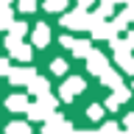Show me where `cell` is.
Segmentation results:
<instances>
[{"label":"cell","mask_w":134,"mask_h":134,"mask_svg":"<svg viewBox=\"0 0 134 134\" xmlns=\"http://www.w3.org/2000/svg\"><path fill=\"white\" fill-rule=\"evenodd\" d=\"M62 25L70 28V31H84L92 25V14H87V8H75V11H67L62 17Z\"/></svg>","instance_id":"3957f363"},{"label":"cell","mask_w":134,"mask_h":134,"mask_svg":"<svg viewBox=\"0 0 134 134\" xmlns=\"http://www.w3.org/2000/svg\"><path fill=\"white\" fill-rule=\"evenodd\" d=\"M84 87H87V84H84V78H78V75H70V78H64V84H62V90H59V98L70 103V100H73L78 92H84Z\"/></svg>","instance_id":"277c9868"},{"label":"cell","mask_w":134,"mask_h":134,"mask_svg":"<svg viewBox=\"0 0 134 134\" xmlns=\"http://www.w3.org/2000/svg\"><path fill=\"white\" fill-rule=\"evenodd\" d=\"M42 134H73V126H70V123L64 120V117H62V115L56 112V115L50 117L48 123H45V129H42Z\"/></svg>","instance_id":"8992f818"},{"label":"cell","mask_w":134,"mask_h":134,"mask_svg":"<svg viewBox=\"0 0 134 134\" xmlns=\"http://www.w3.org/2000/svg\"><path fill=\"white\" fill-rule=\"evenodd\" d=\"M73 56L75 59H90L92 56V42L90 39H78V42H75V48H73Z\"/></svg>","instance_id":"4fadbf2b"},{"label":"cell","mask_w":134,"mask_h":134,"mask_svg":"<svg viewBox=\"0 0 134 134\" xmlns=\"http://www.w3.org/2000/svg\"><path fill=\"white\" fill-rule=\"evenodd\" d=\"M75 3H78V8H87V6L92 3V0H75Z\"/></svg>","instance_id":"83f0119b"},{"label":"cell","mask_w":134,"mask_h":134,"mask_svg":"<svg viewBox=\"0 0 134 134\" xmlns=\"http://www.w3.org/2000/svg\"><path fill=\"white\" fill-rule=\"evenodd\" d=\"M126 129H129V134H134V112L126 117Z\"/></svg>","instance_id":"484cf974"},{"label":"cell","mask_w":134,"mask_h":134,"mask_svg":"<svg viewBox=\"0 0 134 134\" xmlns=\"http://www.w3.org/2000/svg\"><path fill=\"white\" fill-rule=\"evenodd\" d=\"M59 42H62L64 48H70V50H73V48H75V42H78V39H73V36H67V34H64V36H62Z\"/></svg>","instance_id":"d4e9b609"},{"label":"cell","mask_w":134,"mask_h":134,"mask_svg":"<svg viewBox=\"0 0 134 134\" xmlns=\"http://www.w3.org/2000/svg\"><path fill=\"white\" fill-rule=\"evenodd\" d=\"M131 20H134V0H131V3H129V6H126L123 11H120V14L115 17V23H112V25H115L117 31H123V28H126L129 23H131Z\"/></svg>","instance_id":"30bf717a"},{"label":"cell","mask_w":134,"mask_h":134,"mask_svg":"<svg viewBox=\"0 0 134 134\" xmlns=\"http://www.w3.org/2000/svg\"><path fill=\"white\" fill-rule=\"evenodd\" d=\"M112 50H115V59H117V64H120V70L134 75V56H131L129 39H112Z\"/></svg>","instance_id":"7a4b0ae2"},{"label":"cell","mask_w":134,"mask_h":134,"mask_svg":"<svg viewBox=\"0 0 134 134\" xmlns=\"http://www.w3.org/2000/svg\"><path fill=\"white\" fill-rule=\"evenodd\" d=\"M131 87H134V84H131Z\"/></svg>","instance_id":"4dcf8cb0"},{"label":"cell","mask_w":134,"mask_h":134,"mask_svg":"<svg viewBox=\"0 0 134 134\" xmlns=\"http://www.w3.org/2000/svg\"><path fill=\"white\" fill-rule=\"evenodd\" d=\"M34 78H36V70L34 67H17L14 73L8 75V81L14 84V87H28Z\"/></svg>","instance_id":"ba28073f"},{"label":"cell","mask_w":134,"mask_h":134,"mask_svg":"<svg viewBox=\"0 0 134 134\" xmlns=\"http://www.w3.org/2000/svg\"><path fill=\"white\" fill-rule=\"evenodd\" d=\"M115 11V0H100V14L106 17V14H112Z\"/></svg>","instance_id":"603a6c76"},{"label":"cell","mask_w":134,"mask_h":134,"mask_svg":"<svg viewBox=\"0 0 134 134\" xmlns=\"http://www.w3.org/2000/svg\"><path fill=\"white\" fill-rule=\"evenodd\" d=\"M0 3H3V6H8V3H11V0H0Z\"/></svg>","instance_id":"f546056e"},{"label":"cell","mask_w":134,"mask_h":134,"mask_svg":"<svg viewBox=\"0 0 134 134\" xmlns=\"http://www.w3.org/2000/svg\"><path fill=\"white\" fill-rule=\"evenodd\" d=\"M0 73L6 75V78H8L11 73H14V70H11V59H3V62H0Z\"/></svg>","instance_id":"cb8c5ba5"},{"label":"cell","mask_w":134,"mask_h":134,"mask_svg":"<svg viewBox=\"0 0 134 134\" xmlns=\"http://www.w3.org/2000/svg\"><path fill=\"white\" fill-rule=\"evenodd\" d=\"M31 42L36 45V48H45V45L50 42V28L45 23H39L36 28H34V34H31Z\"/></svg>","instance_id":"9c48e42d"},{"label":"cell","mask_w":134,"mask_h":134,"mask_svg":"<svg viewBox=\"0 0 134 134\" xmlns=\"http://www.w3.org/2000/svg\"><path fill=\"white\" fill-rule=\"evenodd\" d=\"M87 70H90L92 75H98V78H100V75L109 70V59L103 56V53H98V50H92V56L87 59Z\"/></svg>","instance_id":"52a82bcc"},{"label":"cell","mask_w":134,"mask_h":134,"mask_svg":"<svg viewBox=\"0 0 134 134\" xmlns=\"http://www.w3.org/2000/svg\"><path fill=\"white\" fill-rule=\"evenodd\" d=\"M25 34H28V25H25V23H14V28L8 31V36H11V39H17V42H20V39H23V36H25Z\"/></svg>","instance_id":"2e32d148"},{"label":"cell","mask_w":134,"mask_h":134,"mask_svg":"<svg viewBox=\"0 0 134 134\" xmlns=\"http://www.w3.org/2000/svg\"><path fill=\"white\" fill-rule=\"evenodd\" d=\"M8 48V53H11V59H20V62H31V45H25V42H17L11 39V36H6V42H3Z\"/></svg>","instance_id":"5b68a950"},{"label":"cell","mask_w":134,"mask_h":134,"mask_svg":"<svg viewBox=\"0 0 134 134\" xmlns=\"http://www.w3.org/2000/svg\"><path fill=\"white\" fill-rule=\"evenodd\" d=\"M28 90H31V95H36V98H42V95H50V84H48V78H42V75H36L31 84H28Z\"/></svg>","instance_id":"7c38bea8"},{"label":"cell","mask_w":134,"mask_h":134,"mask_svg":"<svg viewBox=\"0 0 134 134\" xmlns=\"http://www.w3.org/2000/svg\"><path fill=\"white\" fill-rule=\"evenodd\" d=\"M56 106H59V100L53 98V95H42V98H36V103H31L28 117H31V120H42V123H48L50 117L56 115Z\"/></svg>","instance_id":"6da1fadb"},{"label":"cell","mask_w":134,"mask_h":134,"mask_svg":"<svg viewBox=\"0 0 134 134\" xmlns=\"http://www.w3.org/2000/svg\"><path fill=\"white\" fill-rule=\"evenodd\" d=\"M50 70H53L56 75H64L67 73V62L64 59H53V62H50Z\"/></svg>","instance_id":"d6986e66"},{"label":"cell","mask_w":134,"mask_h":134,"mask_svg":"<svg viewBox=\"0 0 134 134\" xmlns=\"http://www.w3.org/2000/svg\"><path fill=\"white\" fill-rule=\"evenodd\" d=\"M106 109H112V112H115V109H117V100H115V98H109V100H106Z\"/></svg>","instance_id":"4316f807"},{"label":"cell","mask_w":134,"mask_h":134,"mask_svg":"<svg viewBox=\"0 0 134 134\" xmlns=\"http://www.w3.org/2000/svg\"><path fill=\"white\" fill-rule=\"evenodd\" d=\"M120 3H123V6H129V3H131V0H115V6H120Z\"/></svg>","instance_id":"f1b7e54d"},{"label":"cell","mask_w":134,"mask_h":134,"mask_svg":"<svg viewBox=\"0 0 134 134\" xmlns=\"http://www.w3.org/2000/svg\"><path fill=\"white\" fill-rule=\"evenodd\" d=\"M67 6V0H45V11H62Z\"/></svg>","instance_id":"44dd1931"},{"label":"cell","mask_w":134,"mask_h":134,"mask_svg":"<svg viewBox=\"0 0 134 134\" xmlns=\"http://www.w3.org/2000/svg\"><path fill=\"white\" fill-rule=\"evenodd\" d=\"M100 81H103V87H112V90H120V87H123V84H120V73H115L112 67L100 75Z\"/></svg>","instance_id":"5bb4252c"},{"label":"cell","mask_w":134,"mask_h":134,"mask_svg":"<svg viewBox=\"0 0 134 134\" xmlns=\"http://www.w3.org/2000/svg\"><path fill=\"white\" fill-rule=\"evenodd\" d=\"M17 8L25 11V14H31V11H36V0H17Z\"/></svg>","instance_id":"ffe728a7"},{"label":"cell","mask_w":134,"mask_h":134,"mask_svg":"<svg viewBox=\"0 0 134 134\" xmlns=\"http://www.w3.org/2000/svg\"><path fill=\"white\" fill-rule=\"evenodd\" d=\"M14 11H11V8L8 6H3V11H0V28H3V31H11V28H14Z\"/></svg>","instance_id":"9a60e30c"},{"label":"cell","mask_w":134,"mask_h":134,"mask_svg":"<svg viewBox=\"0 0 134 134\" xmlns=\"http://www.w3.org/2000/svg\"><path fill=\"white\" fill-rule=\"evenodd\" d=\"M112 98H115L117 103H123V100L131 98V90H129V87H120V90H115V95H112Z\"/></svg>","instance_id":"7402d4cb"},{"label":"cell","mask_w":134,"mask_h":134,"mask_svg":"<svg viewBox=\"0 0 134 134\" xmlns=\"http://www.w3.org/2000/svg\"><path fill=\"white\" fill-rule=\"evenodd\" d=\"M6 106L11 109V112H28L31 103H28L25 95H8V98H6Z\"/></svg>","instance_id":"8fae6325"},{"label":"cell","mask_w":134,"mask_h":134,"mask_svg":"<svg viewBox=\"0 0 134 134\" xmlns=\"http://www.w3.org/2000/svg\"><path fill=\"white\" fill-rule=\"evenodd\" d=\"M6 134H31V126H25V123H8L6 126Z\"/></svg>","instance_id":"e0dca14e"},{"label":"cell","mask_w":134,"mask_h":134,"mask_svg":"<svg viewBox=\"0 0 134 134\" xmlns=\"http://www.w3.org/2000/svg\"><path fill=\"white\" fill-rule=\"evenodd\" d=\"M87 117H90V120H100V117H103V106H100V103L87 106Z\"/></svg>","instance_id":"ac0fdd59"}]
</instances>
